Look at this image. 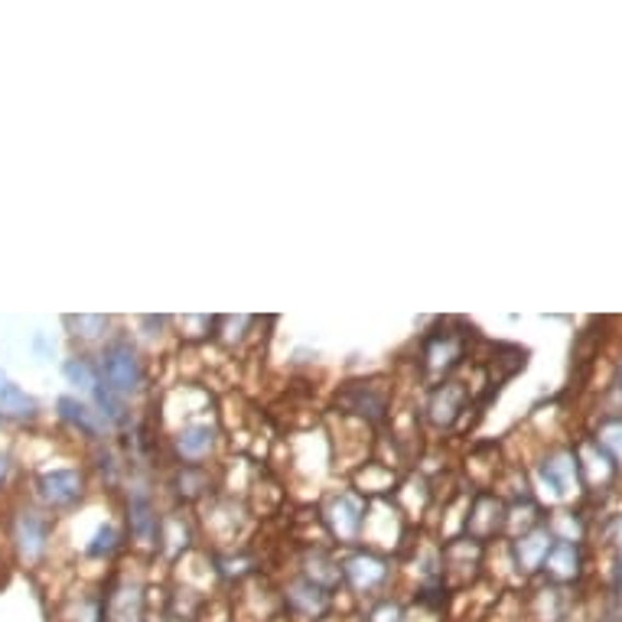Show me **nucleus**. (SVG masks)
<instances>
[{
	"mask_svg": "<svg viewBox=\"0 0 622 622\" xmlns=\"http://www.w3.org/2000/svg\"><path fill=\"white\" fill-rule=\"evenodd\" d=\"M261 320L257 316H245V313H239V316H216V339L222 343V346H229V349H239V346H245L251 339V330L257 326Z\"/></svg>",
	"mask_w": 622,
	"mask_h": 622,
	"instance_id": "27",
	"label": "nucleus"
},
{
	"mask_svg": "<svg viewBox=\"0 0 622 622\" xmlns=\"http://www.w3.org/2000/svg\"><path fill=\"white\" fill-rule=\"evenodd\" d=\"M147 622H160V620H147Z\"/></svg>",
	"mask_w": 622,
	"mask_h": 622,
	"instance_id": "34",
	"label": "nucleus"
},
{
	"mask_svg": "<svg viewBox=\"0 0 622 622\" xmlns=\"http://www.w3.org/2000/svg\"><path fill=\"white\" fill-rule=\"evenodd\" d=\"M594 444L613 460V466H622V417L603 421L600 430H597V437H594Z\"/></svg>",
	"mask_w": 622,
	"mask_h": 622,
	"instance_id": "28",
	"label": "nucleus"
},
{
	"mask_svg": "<svg viewBox=\"0 0 622 622\" xmlns=\"http://www.w3.org/2000/svg\"><path fill=\"white\" fill-rule=\"evenodd\" d=\"M7 548L23 571H36L49 561L56 544V515L43 511L30 498L16 502L7 518Z\"/></svg>",
	"mask_w": 622,
	"mask_h": 622,
	"instance_id": "1",
	"label": "nucleus"
},
{
	"mask_svg": "<svg viewBox=\"0 0 622 622\" xmlns=\"http://www.w3.org/2000/svg\"><path fill=\"white\" fill-rule=\"evenodd\" d=\"M466 359V336L463 333H453V330H434L424 336L421 343V356H417V366L421 375L437 384L444 378H450V372Z\"/></svg>",
	"mask_w": 622,
	"mask_h": 622,
	"instance_id": "10",
	"label": "nucleus"
},
{
	"mask_svg": "<svg viewBox=\"0 0 622 622\" xmlns=\"http://www.w3.org/2000/svg\"><path fill=\"white\" fill-rule=\"evenodd\" d=\"M99 375H102V384L122 398H137L143 388H147V359L140 353V346L130 339V336H115L99 356Z\"/></svg>",
	"mask_w": 622,
	"mask_h": 622,
	"instance_id": "3",
	"label": "nucleus"
},
{
	"mask_svg": "<svg viewBox=\"0 0 622 622\" xmlns=\"http://www.w3.org/2000/svg\"><path fill=\"white\" fill-rule=\"evenodd\" d=\"M366 515H369V498L359 496L356 489L330 493L320 505V525H323L326 541H333L339 548H359Z\"/></svg>",
	"mask_w": 622,
	"mask_h": 622,
	"instance_id": "4",
	"label": "nucleus"
},
{
	"mask_svg": "<svg viewBox=\"0 0 622 622\" xmlns=\"http://www.w3.org/2000/svg\"><path fill=\"white\" fill-rule=\"evenodd\" d=\"M39 417V401L20 388V384H7L3 394H0V421H10V424H33Z\"/></svg>",
	"mask_w": 622,
	"mask_h": 622,
	"instance_id": "25",
	"label": "nucleus"
},
{
	"mask_svg": "<svg viewBox=\"0 0 622 622\" xmlns=\"http://www.w3.org/2000/svg\"><path fill=\"white\" fill-rule=\"evenodd\" d=\"M62 378H66V384H72L76 394L85 398V401L102 388L99 362H95V356H85V353H76V356H69V359L62 362Z\"/></svg>",
	"mask_w": 622,
	"mask_h": 622,
	"instance_id": "24",
	"label": "nucleus"
},
{
	"mask_svg": "<svg viewBox=\"0 0 622 622\" xmlns=\"http://www.w3.org/2000/svg\"><path fill=\"white\" fill-rule=\"evenodd\" d=\"M470 401H473V394H470L466 381H460V378H444V381L430 384V391H427L424 421H427L434 430H453V427L463 421V414L470 411Z\"/></svg>",
	"mask_w": 622,
	"mask_h": 622,
	"instance_id": "11",
	"label": "nucleus"
},
{
	"mask_svg": "<svg viewBox=\"0 0 622 622\" xmlns=\"http://www.w3.org/2000/svg\"><path fill=\"white\" fill-rule=\"evenodd\" d=\"M398 483H401L398 473L381 460H366L362 466L353 470V489L366 498H391Z\"/></svg>",
	"mask_w": 622,
	"mask_h": 622,
	"instance_id": "19",
	"label": "nucleus"
},
{
	"mask_svg": "<svg viewBox=\"0 0 622 622\" xmlns=\"http://www.w3.org/2000/svg\"><path fill=\"white\" fill-rule=\"evenodd\" d=\"M280 600H284V607H287L293 617L316 622L330 613V607H333V590H326V587L307 580L303 574H297V577H290V580L284 584Z\"/></svg>",
	"mask_w": 622,
	"mask_h": 622,
	"instance_id": "14",
	"label": "nucleus"
},
{
	"mask_svg": "<svg viewBox=\"0 0 622 622\" xmlns=\"http://www.w3.org/2000/svg\"><path fill=\"white\" fill-rule=\"evenodd\" d=\"M170 450L176 463L183 466H209V460L219 457L222 450V427L216 417H199L189 424H180L170 434Z\"/></svg>",
	"mask_w": 622,
	"mask_h": 622,
	"instance_id": "8",
	"label": "nucleus"
},
{
	"mask_svg": "<svg viewBox=\"0 0 622 622\" xmlns=\"http://www.w3.org/2000/svg\"><path fill=\"white\" fill-rule=\"evenodd\" d=\"M7 384H10V378H7V375L0 372V394H3V388H7Z\"/></svg>",
	"mask_w": 622,
	"mask_h": 622,
	"instance_id": "32",
	"label": "nucleus"
},
{
	"mask_svg": "<svg viewBox=\"0 0 622 622\" xmlns=\"http://www.w3.org/2000/svg\"><path fill=\"white\" fill-rule=\"evenodd\" d=\"M369 622H407V613H404V607H401L398 600L384 597V600H378L372 607Z\"/></svg>",
	"mask_w": 622,
	"mask_h": 622,
	"instance_id": "29",
	"label": "nucleus"
},
{
	"mask_svg": "<svg viewBox=\"0 0 622 622\" xmlns=\"http://www.w3.org/2000/svg\"><path fill=\"white\" fill-rule=\"evenodd\" d=\"M541 571L554 580V584H574L584 571V554H580V544H571V541H554Z\"/></svg>",
	"mask_w": 622,
	"mask_h": 622,
	"instance_id": "22",
	"label": "nucleus"
},
{
	"mask_svg": "<svg viewBox=\"0 0 622 622\" xmlns=\"http://www.w3.org/2000/svg\"><path fill=\"white\" fill-rule=\"evenodd\" d=\"M56 417H59L72 434H79V437L89 440V444H108V437L115 434V430L108 427V421L95 411V404L85 401V398H79V394H59V398H56Z\"/></svg>",
	"mask_w": 622,
	"mask_h": 622,
	"instance_id": "12",
	"label": "nucleus"
},
{
	"mask_svg": "<svg viewBox=\"0 0 622 622\" xmlns=\"http://www.w3.org/2000/svg\"><path fill=\"white\" fill-rule=\"evenodd\" d=\"M339 571H343V584L353 594L375 597L394 577V561L381 551L359 544V548H346V554H339Z\"/></svg>",
	"mask_w": 622,
	"mask_h": 622,
	"instance_id": "6",
	"label": "nucleus"
},
{
	"mask_svg": "<svg viewBox=\"0 0 622 622\" xmlns=\"http://www.w3.org/2000/svg\"><path fill=\"white\" fill-rule=\"evenodd\" d=\"M92 404H95V411L108 421V427L115 430V434H127L130 427H134V414H130V401L122 398V394H115V391H108L105 384L89 398Z\"/></svg>",
	"mask_w": 622,
	"mask_h": 622,
	"instance_id": "26",
	"label": "nucleus"
},
{
	"mask_svg": "<svg viewBox=\"0 0 622 622\" xmlns=\"http://www.w3.org/2000/svg\"><path fill=\"white\" fill-rule=\"evenodd\" d=\"M538 476H541V486L551 493V498L567 502V498L577 493V486H580L574 450H554V453H548L541 460V466H538Z\"/></svg>",
	"mask_w": 622,
	"mask_h": 622,
	"instance_id": "17",
	"label": "nucleus"
},
{
	"mask_svg": "<svg viewBox=\"0 0 622 622\" xmlns=\"http://www.w3.org/2000/svg\"><path fill=\"white\" fill-rule=\"evenodd\" d=\"M62 323L69 330V339L85 356H99L118 336L115 316H102V313H69V316H62Z\"/></svg>",
	"mask_w": 622,
	"mask_h": 622,
	"instance_id": "15",
	"label": "nucleus"
},
{
	"mask_svg": "<svg viewBox=\"0 0 622 622\" xmlns=\"http://www.w3.org/2000/svg\"><path fill=\"white\" fill-rule=\"evenodd\" d=\"M199 525L206 528V534L212 538V544L235 551L239 538L245 534L249 525V511L235 496H216L199 505Z\"/></svg>",
	"mask_w": 622,
	"mask_h": 622,
	"instance_id": "9",
	"label": "nucleus"
},
{
	"mask_svg": "<svg viewBox=\"0 0 622 622\" xmlns=\"http://www.w3.org/2000/svg\"><path fill=\"white\" fill-rule=\"evenodd\" d=\"M620 381H622V366H620Z\"/></svg>",
	"mask_w": 622,
	"mask_h": 622,
	"instance_id": "33",
	"label": "nucleus"
},
{
	"mask_svg": "<svg viewBox=\"0 0 622 622\" xmlns=\"http://www.w3.org/2000/svg\"><path fill=\"white\" fill-rule=\"evenodd\" d=\"M551 544H554V538H551V531H548L544 525H534L531 531H521V534L511 541V554H515L518 571H525V574L541 571V564H544Z\"/></svg>",
	"mask_w": 622,
	"mask_h": 622,
	"instance_id": "20",
	"label": "nucleus"
},
{
	"mask_svg": "<svg viewBox=\"0 0 622 622\" xmlns=\"http://www.w3.org/2000/svg\"><path fill=\"white\" fill-rule=\"evenodd\" d=\"M170 489H173V496L183 508H189V505H203V502L216 496L219 483L209 473V466H183V463H176V470L170 476Z\"/></svg>",
	"mask_w": 622,
	"mask_h": 622,
	"instance_id": "18",
	"label": "nucleus"
},
{
	"mask_svg": "<svg viewBox=\"0 0 622 622\" xmlns=\"http://www.w3.org/2000/svg\"><path fill=\"white\" fill-rule=\"evenodd\" d=\"M143 587L122 580L105 594V620L108 622H143Z\"/></svg>",
	"mask_w": 622,
	"mask_h": 622,
	"instance_id": "21",
	"label": "nucleus"
},
{
	"mask_svg": "<svg viewBox=\"0 0 622 622\" xmlns=\"http://www.w3.org/2000/svg\"><path fill=\"white\" fill-rule=\"evenodd\" d=\"M125 548H127L125 528H122L118 521L105 518V521H99V525L92 528V534L85 538L82 554H85L89 561H112V557H118Z\"/></svg>",
	"mask_w": 622,
	"mask_h": 622,
	"instance_id": "23",
	"label": "nucleus"
},
{
	"mask_svg": "<svg viewBox=\"0 0 622 622\" xmlns=\"http://www.w3.org/2000/svg\"><path fill=\"white\" fill-rule=\"evenodd\" d=\"M505 521H508V505L502 502V496L498 493H476L466 502L463 534L486 544L505 531Z\"/></svg>",
	"mask_w": 622,
	"mask_h": 622,
	"instance_id": "13",
	"label": "nucleus"
},
{
	"mask_svg": "<svg viewBox=\"0 0 622 622\" xmlns=\"http://www.w3.org/2000/svg\"><path fill=\"white\" fill-rule=\"evenodd\" d=\"M336 414L353 417L366 427H378L391 417V384L384 378L343 381L336 391Z\"/></svg>",
	"mask_w": 622,
	"mask_h": 622,
	"instance_id": "5",
	"label": "nucleus"
},
{
	"mask_svg": "<svg viewBox=\"0 0 622 622\" xmlns=\"http://www.w3.org/2000/svg\"><path fill=\"white\" fill-rule=\"evenodd\" d=\"M13 473H16V460H13V444L0 447V493L13 483Z\"/></svg>",
	"mask_w": 622,
	"mask_h": 622,
	"instance_id": "30",
	"label": "nucleus"
},
{
	"mask_svg": "<svg viewBox=\"0 0 622 622\" xmlns=\"http://www.w3.org/2000/svg\"><path fill=\"white\" fill-rule=\"evenodd\" d=\"M33 349H36V353H39L43 359H49L56 346H53V343L46 339V333H33Z\"/></svg>",
	"mask_w": 622,
	"mask_h": 622,
	"instance_id": "31",
	"label": "nucleus"
},
{
	"mask_svg": "<svg viewBox=\"0 0 622 622\" xmlns=\"http://www.w3.org/2000/svg\"><path fill=\"white\" fill-rule=\"evenodd\" d=\"M160 521H163V511L157 508L153 489L143 486V483H130L125 502V534L127 541H130V548L157 554Z\"/></svg>",
	"mask_w": 622,
	"mask_h": 622,
	"instance_id": "7",
	"label": "nucleus"
},
{
	"mask_svg": "<svg viewBox=\"0 0 622 622\" xmlns=\"http://www.w3.org/2000/svg\"><path fill=\"white\" fill-rule=\"evenodd\" d=\"M26 486H30V502L39 505L49 515H69L76 508L85 505L89 498V470L82 463H62L53 460L36 473H26Z\"/></svg>",
	"mask_w": 622,
	"mask_h": 622,
	"instance_id": "2",
	"label": "nucleus"
},
{
	"mask_svg": "<svg viewBox=\"0 0 622 622\" xmlns=\"http://www.w3.org/2000/svg\"><path fill=\"white\" fill-rule=\"evenodd\" d=\"M196 538H199V528L189 518V511L186 508H170V511H163V521H160L157 554H163L170 561H180L189 551H196V544H193Z\"/></svg>",
	"mask_w": 622,
	"mask_h": 622,
	"instance_id": "16",
	"label": "nucleus"
}]
</instances>
